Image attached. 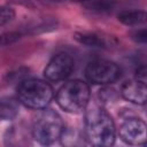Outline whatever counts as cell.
I'll return each instance as SVG.
<instances>
[{
	"label": "cell",
	"instance_id": "1",
	"mask_svg": "<svg viewBox=\"0 0 147 147\" xmlns=\"http://www.w3.org/2000/svg\"><path fill=\"white\" fill-rule=\"evenodd\" d=\"M85 136L88 144L98 147H108L115 142V123L108 111L99 105H92L86 110Z\"/></svg>",
	"mask_w": 147,
	"mask_h": 147
},
{
	"label": "cell",
	"instance_id": "2",
	"mask_svg": "<svg viewBox=\"0 0 147 147\" xmlns=\"http://www.w3.org/2000/svg\"><path fill=\"white\" fill-rule=\"evenodd\" d=\"M53 99L52 86L41 79H23L17 86V100L30 109H45Z\"/></svg>",
	"mask_w": 147,
	"mask_h": 147
},
{
	"label": "cell",
	"instance_id": "3",
	"mask_svg": "<svg viewBox=\"0 0 147 147\" xmlns=\"http://www.w3.org/2000/svg\"><path fill=\"white\" fill-rule=\"evenodd\" d=\"M56 102L61 109L70 114H79L86 109L90 101V87L79 79L64 83L56 93Z\"/></svg>",
	"mask_w": 147,
	"mask_h": 147
},
{
	"label": "cell",
	"instance_id": "4",
	"mask_svg": "<svg viewBox=\"0 0 147 147\" xmlns=\"http://www.w3.org/2000/svg\"><path fill=\"white\" fill-rule=\"evenodd\" d=\"M63 130L61 116L52 109H46L36 117L32 125V137L40 145H52L61 138Z\"/></svg>",
	"mask_w": 147,
	"mask_h": 147
},
{
	"label": "cell",
	"instance_id": "5",
	"mask_svg": "<svg viewBox=\"0 0 147 147\" xmlns=\"http://www.w3.org/2000/svg\"><path fill=\"white\" fill-rule=\"evenodd\" d=\"M85 77L95 85H108L121 77V68L109 60H94L85 68Z\"/></svg>",
	"mask_w": 147,
	"mask_h": 147
},
{
	"label": "cell",
	"instance_id": "6",
	"mask_svg": "<svg viewBox=\"0 0 147 147\" xmlns=\"http://www.w3.org/2000/svg\"><path fill=\"white\" fill-rule=\"evenodd\" d=\"M75 69V61L68 53L55 54L47 63L44 76L52 82L63 80L69 77Z\"/></svg>",
	"mask_w": 147,
	"mask_h": 147
},
{
	"label": "cell",
	"instance_id": "7",
	"mask_svg": "<svg viewBox=\"0 0 147 147\" xmlns=\"http://www.w3.org/2000/svg\"><path fill=\"white\" fill-rule=\"evenodd\" d=\"M119 137L121 139L132 146L145 145L146 138V124L142 119L133 116L126 117L119 125Z\"/></svg>",
	"mask_w": 147,
	"mask_h": 147
},
{
	"label": "cell",
	"instance_id": "8",
	"mask_svg": "<svg viewBox=\"0 0 147 147\" xmlns=\"http://www.w3.org/2000/svg\"><path fill=\"white\" fill-rule=\"evenodd\" d=\"M121 95L129 102L136 105H145L147 100V87L146 83L138 79L125 80L121 85Z\"/></svg>",
	"mask_w": 147,
	"mask_h": 147
},
{
	"label": "cell",
	"instance_id": "9",
	"mask_svg": "<svg viewBox=\"0 0 147 147\" xmlns=\"http://www.w3.org/2000/svg\"><path fill=\"white\" fill-rule=\"evenodd\" d=\"M72 38L87 47H96V48H109L115 44V39L113 37L102 36L95 32H80L77 31L74 33Z\"/></svg>",
	"mask_w": 147,
	"mask_h": 147
},
{
	"label": "cell",
	"instance_id": "10",
	"mask_svg": "<svg viewBox=\"0 0 147 147\" xmlns=\"http://www.w3.org/2000/svg\"><path fill=\"white\" fill-rule=\"evenodd\" d=\"M59 25V21L54 17H44V18H39L30 24H28L26 30L23 32L28 33V34H40V33H45V32H49L53 31L57 28Z\"/></svg>",
	"mask_w": 147,
	"mask_h": 147
},
{
	"label": "cell",
	"instance_id": "11",
	"mask_svg": "<svg viewBox=\"0 0 147 147\" xmlns=\"http://www.w3.org/2000/svg\"><path fill=\"white\" fill-rule=\"evenodd\" d=\"M20 113V102L11 96L0 98V119L11 121Z\"/></svg>",
	"mask_w": 147,
	"mask_h": 147
},
{
	"label": "cell",
	"instance_id": "12",
	"mask_svg": "<svg viewBox=\"0 0 147 147\" xmlns=\"http://www.w3.org/2000/svg\"><path fill=\"white\" fill-rule=\"evenodd\" d=\"M118 22L127 26H136L146 23L147 15L144 10H123L117 15Z\"/></svg>",
	"mask_w": 147,
	"mask_h": 147
},
{
	"label": "cell",
	"instance_id": "13",
	"mask_svg": "<svg viewBox=\"0 0 147 147\" xmlns=\"http://www.w3.org/2000/svg\"><path fill=\"white\" fill-rule=\"evenodd\" d=\"M117 0H88L83 3L84 8L96 14L110 13L116 7Z\"/></svg>",
	"mask_w": 147,
	"mask_h": 147
},
{
	"label": "cell",
	"instance_id": "14",
	"mask_svg": "<svg viewBox=\"0 0 147 147\" xmlns=\"http://www.w3.org/2000/svg\"><path fill=\"white\" fill-rule=\"evenodd\" d=\"M23 36L22 31H7L0 34V47L9 46L18 41Z\"/></svg>",
	"mask_w": 147,
	"mask_h": 147
},
{
	"label": "cell",
	"instance_id": "15",
	"mask_svg": "<svg viewBox=\"0 0 147 147\" xmlns=\"http://www.w3.org/2000/svg\"><path fill=\"white\" fill-rule=\"evenodd\" d=\"M15 18V10L9 6H0V26L10 23Z\"/></svg>",
	"mask_w": 147,
	"mask_h": 147
},
{
	"label": "cell",
	"instance_id": "16",
	"mask_svg": "<svg viewBox=\"0 0 147 147\" xmlns=\"http://www.w3.org/2000/svg\"><path fill=\"white\" fill-rule=\"evenodd\" d=\"M118 98V93L111 87H103L99 91V99L102 102H115Z\"/></svg>",
	"mask_w": 147,
	"mask_h": 147
},
{
	"label": "cell",
	"instance_id": "17",
	"mask_svg": "<svg viewBox=\"0 0 147 147\" xmlns=\"http://www.w3.org/2000/svg\"><path fill=\"white\" fill-rule=\"evenodd\" d=\"M131 39L138 44H145L147 41V30L146 29H139L134 30L130 33Z\"/></svg>",
	"mask_w": 147,
	"mask_h": 147
},
{
	"label": "cell",
	"instance_id": "18",
	"mask_svg": "<svg viewBox=\"0 0 147 147\" xmlns=\"http://www.w3.org/2000/svg\"><path fill=\"white\" fill-rule=\"evenodd\" d=\"M146 74H147V70H146L145 64H140V65L136 69V79L146 83V78H147V75H146Z\"/></svg>",
	"mask_w": 147,
	"mask_h": 147
},
{
	"label": "cell",
	"instance_id": "19",
	"mask_svg": "<svg viewBox=\"0 0 147 147\" xmlns=\"http://www.w3.org/2000/svg\"><path fill=\"white\" fill-rule=\"evenodd\" d=\"M7 1L10 2V3H14V5H18V6L26 7V8H29V9L36 8V3L33 2V0H7Z\"/></svg>",
	"mask_w": 147,
	"mask_h": 147
},
{
	"label": "cell",
	"instance_id": "20",
	"mask_svg": "<svg viewBox=\"0 0 147 147\" xmlns=\"http://www.w3.org/2000/svg\"><path fill=\"white\" fill-rule=\"evenodd\" d=\"M71 1H74V2H82V3H84V2H86V1H88V0H71Z\"/></svg>",
	"mask_w": 147,
	"mask_h": 147
},
{
	"label": "cell",
	"instance_id": "21",
	"mask_svg": "<svg viewBox=\"0 0 147 147\" xmlns=\"http://www.w3.org/2000/svg\"><path fill=\"white\" fill-rule=\"evenodd\" d=\"M54 1H63V0H54Z\"/></svg>",
	"mask_w": 147,
	"mask_h": 147
}]
</instances>
